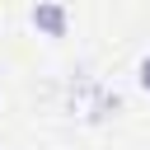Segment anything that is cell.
I'll list each match as a JSON object with an SVG mask.
<instances>
[{
  "label": "cell",
  "mask_w": 150,
  "mask_h": 150,
  "mask_svg": "<svg viewBox=\"0 0 150 150\" xmlns=\"http://www.w3.org/2000/svg\"><path fill=\"white\" fill-rule=\"evenodd\" d=\"M33 23H38L47 38H66V9H61V5H38V9H33Z\"/></svg>",
  "instance_id": "6da1fadb"
},
{
  "label": "cell",
  "mask_w": 150,
  "mask_h": 150,
  "mask_svg": "<svg viewBox=\"0 0 150 150\" xmlns=\"http://www.w3.org/2000/svg\"><path fill=\"white\" fill-rule=\"evenodd\" d=\"M141 89H145V94H150V56H145V61H141Z\"/></svg>",
  "instance_id": "7a4b0ae2"
}]
</instances>
